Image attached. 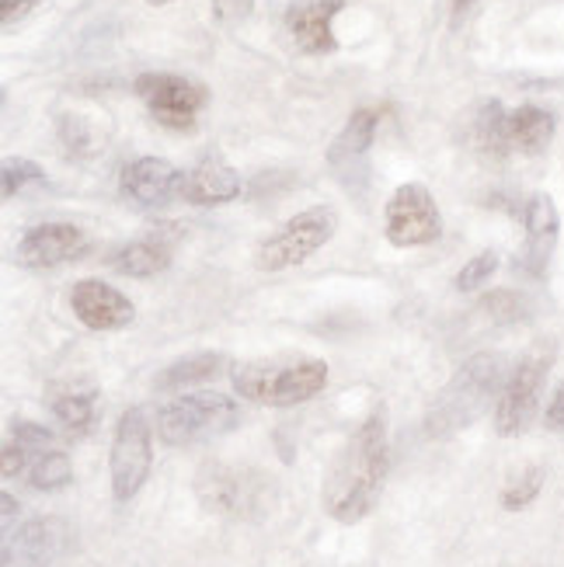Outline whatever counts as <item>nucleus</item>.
Instances as JSON below:
<instances>
[{
	"mask_svg": "<svg viewBox=\"0 0 564 567\" xmlns=\"http://www.w3.org/2000/svg\"><path fill=\"white\" fill-rule=\"evenodd\" d=\"M240 188V175L224 157H206L185 175L182 199L188 206H224L237 199Z\"/></svg>",
	"mask_w": 564,
	"mask_h": 567,
	"instance_id": "17",
	"label": "nucleus"
},
{
	"mask_svg": "<svg viewBox=\"0 0 564 567\" xmlns=\"http://www.w3.org/2000/svg\"><path fill=\"white\" fill-rule=\"evenodd\" d=\"M523 227H526V251H523L520 265L530 276L541 279L547 272V261L554 255V244L561 234V216H557V206L551 195H544V192L530 195L523 206Z\"/></svg>",
	"mask_w": 564,
	"mask_h": 567,
	"instance_id": "15",
	"label": "nucleus"
},
{
	"mask_svg": "<svg viewBox=\"0 0 564 567\" xmlns=\"http://www.w3.org/2000/svg\"><path fill=\"white\" fill-rule=\"evenodd\" d=\"M154 463V435L143 408L122 411L115 439H112V495L115 502H130L151 477Z\"/></svg>",
	"mask_w": 564,
	"mask_h": 567,
	"instance_id": "8",
	"label": "nucleus"
},
{
	"mask_svg": "<svg viewBox=\"0 0 564 567\" xmlns=\"http://www.w3.org/2000/svg\"><path fill=\"white\" fill-rule=\"evenodd\" d=\"M377 126H380V112L377 109H359V112L349 115L346 130H341L338 140L331 143L328 164L335 167V175L346 185H352L356 164H362L366 154H370V146L377 140Z\"/></svg>",
	"mask_w": 564,
	"mask_h": 567,
	"instance_id": "18",
	"label": "nucleus"
},
{
	"mask_svg": "<svg viewBox=\"0 0 564 567\" xmlns=\"http://www.w3.org/2000/svg\"><path fill=\"white\" fill-rule=\"evenodd\" d=\"M49 404H53L57 422L70 439L91 435V429L98 422V390L91 383H66V386L53 390Z\"/></svg>",
	"mask_w": 564,
	"mask_h": 567,
	"instance_id": "20",
	"label": "nucleus"
},
{
	"mask_svg": "<svg viewBox=\"0 0 564 567\" xmlns=\"http://www.w3.org/2000/svg\"><path fill=\"white\" fill-rule=\"evenodd\" d=\"M474 143L478 151L488 157H505L512 154L509 143V112L502 102H484L478 118H474Z\"/></svg>",
	"mask_w": 564,
	"mask_h": 567,
	"instance_id": "23",
	"label": "nucleus"
},
{
	"mask_svg": "<svg viewBox=\"0 0 564 567\" xmlns=\"http://www.w3.org/2000/svg\"><path fill=\"white\" fill-rule=\"evenodd\" d=\"M0 182H4V199H14L18 192H24L29 185H45V171L29 161V157H8L4 171H0Z\"/></svg>",
	"mask_w": 564,
	"mask_h": 567,
	"instance_id": "28",
	"label": "nucleus"
},
{
	"mask_svg": "<svg viewBox=\"0 0 564 567\" xmlns=\"http://www.w3.org/2000/svg\"><path fill=\"white\" fill-rule=\"evenodd\" d=\"M544 425L551 432H564V380L557 383V390L551 393V401L544 408Z\"/></svg>",
	"mask_w": 564,
	"mask_h": 567,
	"instance_id": "31",
	"label": "nucleus"
},
{
	"mask_svg": "<svg viewBox=\"0 0 564 567\" xmlns=\"http://www.w3.org/2000/svg\"><path fill=\"white\" fill-rule=\"evenodd\" d=\"M224 369H230V359L224 352H195L188 359H178V362H171L167 369H161L154 386L157 390H185V386H195V383L216 380Z\"/></svg>",
	"mask_w": 564,
	"mask_h": 567,
	"instance_id": "22",
	"label": "nucleus"
},
{
	"mask_svg": "<svg viewBox=\"0 0 564 567\" xmlns=\"http://www.w3.org/2000/svg\"><path fill=\"white\" fill-rule=\"evenodd\" d=\"M182 185H185V175L164 157H136L122 167V175H119L122 195L140 209L171 206L175 199H182Z\"/></svg>",
	"mask_w": 564,
	"mask_h": 567,
	"instance_id": "13",
	"label": "nucleus"
},
{
	"mask_svg": "<svg viewBox=\"0 0 564 567\" xmlns=\"http://www.w3.org/2000/svg\"><path fill=\"white\" fill-rule=\"evenodd\" d=\"M505 380H509V362L502 352L471 355L432 401L425 417L429 435H453L474 425L488 408L499 404Z\"/></svg>",
	"mask_w": 564,
	"mask_h": 567,
	"instance_id": "2",
	"label": "nucleus"
},
{
	"mask_svg": "<svg viewBox=\"0 0 564 567\" xmlns=\"http://www.w3.org/2000/svg\"><path fill=\"white\" fill-rule=\"evenodd\" d=\"M471 4H474V0H453V8H457V11H463V8H471Z\"/></svg>",
	"mask_w": 564,
	"mask_h": 567,
	"instance_id": "34",
	"label": "nucleus"
},
{
	"mask_svg": "<svg viewBox=\"0 0 564 567\" xmlns=\"http://www.w3.org/2000/svg\"><path fill=\"white\" fill-rule=\"evenodd\" d=\"M195 495L199 502L224 515V519H262L276 502V481L258 466H240V463H206L199 477H195Z\"/></svg>",
	"mask_w": 564,
	"mask_h": 567,
	"instance_id": "4",
	"label": "nucleus"
},
{
	"mask_svg": "<svg viewBox=\"0 0 564 567\" xmlns=\"http://www.w3.org/2000/svg\"><path fill=\"white\" fill-rule=\"evenodd\" d=\"M73 544L60 515H39L4 536V567H53Z\"/></svg>",
	"mask_w": 564,
	"mask_h": 567,
	"instance_id": "11",
	"label": "nucleus"
},
{
	"mask_svg": "<svg viewBox=\"0 0 564 567\" xmlns=\"http://www.w3.org/2000/svg\"><path fill=\"white\" fill-rule=\"evenodd\" d=\"M240 425V408L219 390H199L157 411V435L164 446H195Z\"/></svg>",
	"mask_w": 564,
	"mask_h": 567,
	"instance_id": "6",
	"label": "nucleus"
},
{
	"mask_svg": "<svg viewBox=\"0 0 564 567\" xmlns=\"http://www.w3.org/2000/svg\"><path fill=\"white\" fill-rule=\"evenodd\" d=\"M146 4H157L161 8V4H175V0H146Z\"/></svg>",
	"mask_w": 564,
	"mask_h": 567,
	"instance_id": "35",
	"label": "nucleus"
},
{
	"mask_svg": "<svg viewBox=\"0 0 564 567\" xmlns=\"http://www.w3.org/2000/svg\"><path fill=\"white\" fill-rule=\"evenodd\" d=\"M24 481H29L35 491H60L73 481V466L70 456L63 450H45L39 456H32L29 471H24Z\"/></svg>",
	"mask_w": 564,
	"mask_h": 567,
	"instance_id": "25",
	"label": "nucleus"
},
{
	"mask_svg": "<svg viewBox=\"0 0 564 567\" xmlns=\"http://www.w3.org/2000/svg\"><path fill=\"white\" fill-rule=\"evenodd\" d=\"M495 272H499V255H495V251H481V255H474L468 265L460 268L457 279H453V286H457L460 292H478Z\"/></svg>",
	"mask_w": 564,
	"mask_h": 567,
	"instance_id": "29",
	"label": "nucleus"
},
{
	"mask_svg": "<svg viewBox=\"0 0 564 567\" xmlns=\"http://www.w3.org/2000/svg\"><path fill=\"white\" fill-rule=\"evenodd\" d=\"M544 477H547L544 466H526L523 474H516V477L505 484V491H502V508L505 512H523L526 505H533L536 495H541V487H544Z\"/></svg>",
	"mask_w": 564,
	"mask_h": 567,
	"instance_id": "27",
	"label": "nucleus"
},
{
	"mask_svg": "<svg viewBox=\"0 0 564 567\" xmlns=\"http://www.w3.org/2000/svg\"><path fill=\"white\" fill-rule=\"evenodd\" d=\"M216 18H244V14H248L252 11V0H216Z\"/></svg>",
	"mask_w": 564,
	"mask_h": 567,
	"instance_id": "32",
	"label": "nucleus"
},
{
	"mask_svg": "<svg viewBox=\"0 0 564 567\" xmlns=\"http://www.w3.org/2000/svg\"><path fill=\"white\" fill-rule=\"evenodd\" d=\"M88 255H91V237L73 224H39L32 230H24L14 248V261L21 268H32V272L81 261Z\"/></svg>",
	"mask_w": 564,
	"mask_h": 567,
	"instance_id": "12",
	"label": "nucleus"
},
{
	"mask_svg": "<svg viewBox=\"0 0 564 567\" xmlns=\"http://www.w3.org/2000/svg\"><path fill=\"white\" fill-rule=\"evenodd\" d=\"M60 140L73 157H94L105 146V133L94 118L81 115V112H63L60 115Z\"/></svg>",
	"mask_w": 564,
	"mask_h": 567,
	"instance_id": "24",
	"label": "nucleus"
},
{
	"mask_svg": "<svg viewBox=\"0 0 564 567\" xmlns=\"http://www.w3.org/2000/svg\"><path fill=\"white\" fill-rule=\"evenodd\" d=\"M387 422L383 411H373L328 466L321 502L335 523L352 526L373 512L387 481Z\"/></svg>",
	"mask_w": 564,
	"mask_h": 567,
	"instance_id": "1",
	"label": "nucleus"
},
{
	"mask_svg": "<svg viewBox=\"0 0 564 567\" xmlns=\"http://www.w3.org/2000/svg\"><path fill=\"white\" fill-rule=\"evenodd\" d=\"M338 230V216L328 206H310L262 240L255 255L262 272H286L293 265H304L310 255H317Z\"/></svg>",
	"mask_w": 564,
	"mask_h": 567,
	"instance_id": "7",
	"label": "nucleus"
},
{
	"mask_svg": "<svg viewBox=\"0 0 564 567\" xmlns=\"http://www.w3.org/2000/svg\"><path fill=\"white\" fill-rule=\"evenodd\" d=\"M35 8L39 0H0V21H4V29H11L14 21H24Z\"/></svg>",
	"mask_w": 564,
	"mask_h": 567,
	"instance_id": "30",
	"label": "nucleus"
},
{
	"mask_svg": "<svg viewBox=\"0 0 564 567\" xmlns=\"http://www.w3.org/2000/svg\"><path fill=\"white\" fill-rule=\"evenodd\" d=\"M171 258H175V240L154 234V237H140V240H130V244H122V248H115L109 255V265L119 276L151 279V276L164 272Z\"/></svg>",
	"mask_w": 564,
	"mask_h": 567,
	"instance_id": "19",
	"label": "nucleus"
},
{
	"mask_svg": "<svg viewBox=\"0 0 564 567\" xmlns=\"http://www.w3.org/2000/svg\"><path fill=\"white\" fill-rule=\"evenodd\" d=\"M14 529V495L11 491H4V533Z\"/></svg>",
	"mask_w": 564,
	"mask_h": 567,
	"instance_id": "33",
	"label": "nucleus"
},
{
	"mask_svg": "<svg viewBox=\"0 0 564 567\" xmlns=\"http://www.w3.org/2000/svg\"><path fill=\"white\" fill-rule=\"evenodd\" d=\"M484 313L495 320V324H523V320L533 317V307L526 296L520 292H512V289H492V292H484V300H481Z\"/></svg>",
	"mask_w": 564,
	"mask_h": 567,
	"instance_id": "26",
	"label": "nucleus"
},
{
	"mask_svg": "<svg viewBox=\"0 0 564 567\" xmlns=\"http://www.w3.org/2000/svg\"><path fill=\"white\" fill-rule=\"evenodd\" d=\"M133 87L140 94V102L167 130H192L209 102L203 84L178 78V73H140Z\"/></svg>",
	"mask_w": 564,
	"mask_h": 567,
	"instance_id": "10",
	"label": "nucleus"
},
{
	"mask_svg": "<svg viewBox=\"0 0 564 567\" xmlns=\"http://www.w3.org/2000/svg\"><path fill=\"white\" fill-rule=\"evenodd\" d=\"M557 130V118L554 112L541 109V105H520L509 112V143L512 151H520L526 157L544 154Z\"/></svg>",
	"mask_w": 564,
	"mask_h": 567,
	"instance_id": "21",
	"label": "nucleus"
},
{
	"mask_svg": "<svg viewBox=\"0 0 564 567\" xmlns=\"http://www.w3.org/2000/svg\"><path fill=\"white\" fill-rule=\"evenodd\" d=\"M387 240L394 248H425L443 234V216L432 199V192L422 182L398 185V192L387 203Z\"/></svg>",
	"mask_w": 564,
	"mask_h": 567,
	"instance_id": "9",
	"label": "nucleus"
},
{
	"mask_svg": "<svg viewBox=\"0 0 564 567\" xmlns=\"http://www.w3.org/2000/svg\"><path fill=\"white\" fill-rule=\"evenodd\" d=\"M554 352H557V344L551 338H541V341H533L520 355V362L509 369V380H505L502 398L495 404V432L499 435L516 439L533 425L536 411H541L544 383L554 369Z\"/></svg>",
	"mask_w": 564,
	"mask_h": 567,
	"instance_id": "5",
	"label": "nucleus"
},
{
	"mask_svg": "<svg viewBox=\"0 0 564 567\" xmlns=\"http://www.w3.org/2000/svg\"><path fill=\"white\" fill-rule=\"evenodd\" d=\"M70 307L78 320L91 331H122L136 320V307L130 296H122L115 286L102 279H81L70 289Z\"/></svg>",
	"mask_w": 564,
	"mask_h": 567,
	"instance_id": "14",
	"label": "nucleus"
},
{
	"mask_svg": "<svg viewBox=\"0 0 564 567\" xmlns=\"http://www.w3.org/2000/svg\"><path fill=\"white\" fill-rule=\"evenodd\" d=\"M230 383L244 401L265 408H297L328 386V362L304 355L252 359L230 365Z\"/></svg>",
	"mask_w": 564,
	"mask_h": 567,
	"instance_id": "3",
	"label": "nucleus"
},
{
	"mask_svg": "<svg viewBox=\"0 0 564 567\" xmlns=\"http://www.w3.org/2000/svg\"><path fill=\"white\" fill-rule=\"evenodd\" d=\"M341 11V0H304V4L289 8L286 24L289 35L297 39L304 53H335L338 39H335V18Z\"/></svg>",
	"mask_w": 564,
	"mask_h": 567,
	"instance_id": "16",
	"label": "nucleus"
}]
</instances>
